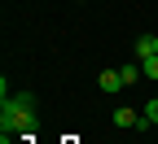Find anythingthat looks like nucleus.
Here are the masks:
<instances>
[{
  "mask_svg": "<svg viewBox=\"0 0 158 144\" xmlns=\"http://www.w3.org/2000/svg\"><path fill=\"white\" fill-rule=\"evenodd\" d=\"M141 118H145V131H149V127H158V96L145 105V114H141Z\"/></svg>",
  "mask_w": 158,
  "mask_h": 144,
  "instance_id": "39448f33",
  "label": "nucleus"
},
{
  "mask_svg": "<svg viewBox=\"0 0 158 144\" xmlns=\"http://www.w3.org/2000/svg\"><path fill=\"white\" fill-rule=\"evenodd\" d=\"M97 88H101V92H123L127 83H123V74H118V70H101V74H97Z\"/></svg>",
  "mask_w": 158,
  "mask_h": 144,
  "instance_id": "7ed1b4c3",
  "label": "nucleus"
},
{
  "mask_svg": "<svg viewBox=\"0 0 158 144\" xmlns=\"http://www.w3.org/2000/svg\"><path fill=\"white\" fill-rule=\"evenodd\" d=\"M114 127H123V131H145V118L136 114V109H127V105H118V109H114Z\"/></svg>",
  "mask_w": 158,
  "mask_h": 144,
  "instance_id": "f03ea898",
  "label": "nucleus"
},
{
  "mask_svg": "<svg viewBox=\"0 0 158 144\" xmlns=\"http://www.w3.org/2000/svg\"><path fill=\"white\" fill-rule=\"evenodd\" d=\"M118 74H123V83H127V88L136 83V79H145V74H141V66H118Z\"/></svg>",
  "mask_w": 158,
  "mask_h": 144,
  "instance_id": "423d86ee",
  "label": "nucleus"
},
{
  "mask_svg": "<svg viewBox=\"0 0 158 144\" xmlns=\"http://www.w3.org/2000/svg\"><path fill=\"white\" fill-rule=\"evenodd\" d=\"M136 57H158V35H141L136 39Z\"/></svg>",
  "mask_w": 158,
  "mask_h": 144,
  "instance_id": "20e7f679",
  "label": "nucleus"
},
{
  "mask_svg": "<svg viewBox=\"0 0 158 144\" xmlns=\"http://www.w3.org/2000/svg\"><path fill=\"white\" fill-rule=\"evenodd\" d=\"M141 74L145 79H158V57H141Z\"/></svg>",
  "mask_w": 158,
  "mask_h": 144,
  "instance_id": "0eeeda50",
  "label": "nucleus"
},
{
  "mask_svg": "<svg viewBox=\"0 0 158 144\" xmlns=\"http://www.w3.org/2000/svg\"><path fill=\"white\" fill-rule=\"evenodd\" d=\"M35 118H40V109H35V96L31 92H18L9 100H0V135H5V140L31 135L35 131Z\"/></svg>",
  "mask_w": 158,
  "mask_h": 144,
  "instance_id": "f257e3e1",
  "label": "nucleus"
}]
</instances>
